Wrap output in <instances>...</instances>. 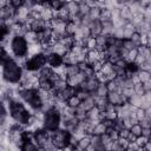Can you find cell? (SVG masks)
I'll return each instance as SVG.
<instances>
[{
	"instance_id": "cell-1",
	"label": "cell",
	"mask_w": 151,
	"mask_h": 151,
	"mask_svg": "<svg viewBox=\"0 0 151 151\" xmlns=\"http://www.w3.org/2000/svg\"><path fill=\"white\" fill-rule=\"evenodd\" d=\"M8 114L13 123L22 126L28 127L31 118L33 116V112L29 110V107L21 100H11L8 104Z\"/></svg>"
},
{
	"instance_id": "cell-2",
	"label": "cell",
	"mask_w": 151,
	"mask_h": 151,
	"mask_svg": "<svg viewBox=\"0 0 151 151\" xmlns=\"http://www.w3.org/2000/svg\"><path fill=\"white\" fill-rule=\"evenodd\" d=\"M2 67V81L8 84V85H19L22 77H24V73H25V70L24 67H21L17 61L15 59H11L9 61H7L6 64L1 65Z\"/></svg>"
},
{
	"instance_id": "cell-3",
	"label": "cell",
	"mask_w": 151,
	"mask_h": 151,
	"mask_svg": "<svg viewBox=\"0 0 151 151\" xmlns=\"http://www.w3.org/2000/svg\"><path fill=\"white\" fill-rule=\"evenodd\" d=\"M28 42L21 35H13L8 42V47L14 58H27L28 57Z\"/></svg>"
},
{
	"instance_id": "cell-4",
	"label": "cell",
	"mask_w": 151,
	"mask_h": 151,
	"mask_svg": "<svg viewBox=\"0 0 151 151\" xmlns=\"http://www.w3.org/2000/svg\"><path fill=\"white\" fill-rule=\"evenodd\" d=\"M61 127V111L53 106L47 112H45L44 129L47 131H55Z\"/></svg>"
},
{
	"instance_id": "cell-5",
	"label": "cell",
	"mask_w": 151,
	"mask_h": 151,
	"mask_svg": "<svg viewBox=\"0 0 151 151\" xmlns=\"http://www.w3.org/2000/svg\"><path fill=\"white\" fill-rule=\"evenodd\" d=\"M46 65H47V55L41 52V53H38V54L27 57V60H26L24 70L28 71V72L37 73Z\"/></svg>"
},
{
	"instance_id": "cell-6",
	"label": "cell",
	"mask_w": 151,
	"mask_h": 151,
	"mask_svg": "<svg viewBox=\"0 0 151 151\" xmlns=\"http://www.w3.org/2000/svg\"><path fill=\"white\" fill-rule=\"evenodd\" d=\"M71 138H72V132L61 127L55 131H52V134H51V140L57 149H64L67 145H70Z\"/></svg>"
},
{
	"instance_id": "cell-7",
	"label": "cell",
	"mask_w": 151,
	"mask_h": 151,
	"mask_svg": "<svg viewBox=\"0 0 151 151\" xmlns=\"http://www.w3.org/2000/svg\"><path fill=\"white\" fill-rule=\"evenodd\" d=\"M47 55V65L50 67H52L53 70H58L60 67L64 66V61H63V55L57 54L54 52H51Z\"/></svg>"
},
{
	"instance_id": "cell-8",
	"label": "cell",
	"mask_w": 151,
	"mask_h": 151,
	"mask_svg": "<svg viewBox=\"0 0 151 151\" xmlns=\"http://www.w3.org/2000/svg\"><path fill=\"white\" fill-rule=\"evenodd\" d=\"M118 9H119V19H120L122 21H124V22L131 21L132 15H133V11H132V8H131L127 4L119 6Z\"/></svg>"
},
{
	"instance_id": "cell-9",
	"label": "cell",
	"mask_w": 151,
	"mask_h": 151,
	"mask_svg": "<svg viewBox=\"0 0 151 151\" xmlns=\"http://www.w3.org/2000/svg\"><path fill=\"white\" fill-rule=\"evenodd\" d=\"M98 60H100V51L97 50V48H94V50H87V52H86V60L85 61L88 65H92L93 63H96Z\"/></svg>"
},
{
	"instance_id": "cell-10",
	"label": "cell",
	"mask_w": 151,
	"mask_h": 151,
	"mask_svg": "<svg viewBox=\"0 0 151 151\" xmlns=\"http://www.w3.org/2000/svg\"><path fill=\"white\" fill-rule=\"evenodd\" d=\"M88 27H90L92 37H98V35L103 34V26H101V21L100 20H92Z\"/></svg>"
},
{
	"instance_id": "cell-11",
	"label": "cell",
	"mask_w": 151,
	"mask_h": 151,
	"mask_svg": "<svg viewBox=\"0 0 151 151\" xmlns=\"http://www.w3.org/2000/svg\"><path fill=\"white\" fill-rule=\"evenodd\" d=\"M91 145H92V137L88 136V134H85V136H83L81 138L78 139L77 146H78L81 151H86Z\"/></svg>"
},
{
	"instance_id": "cell-12",
	"label": "cell",
	"mask_w": 151,
	"mask_h": 151,
	"mask_svg": "<svg viewBox=\"0 0 151 151\" xmlns=\"http://www.w3.org/2000/svg\"><path fill=\"white\" fill-rule=\"evenodd\" d=\"M40 80V86H39V90L41 91H46V92H52L54 90V84L53 81H51L50 79H46V78H39Z\"/></svg>"
},
{
	"instance_id": "cell-13",
	"label": "cell",
	"mask_w": 151,
	"mask_h": 151,
	"mask_svg": "<svg viewBox=\"0 0 151 151\" xmlns=\"http://www.w3.org/2000/svg\"><path fill=\"white\" fill-rule=\"evenodd\" d=\"M54 13H55V18L60 19V20L64 21V22H68V21L71 20V18H72V15H71V13L68 12V9L66 8V6H65L64 8H61L60 11L54 12Z\"/></svg>"
},
{
	"instance_id": "cell-14",
	"label": "cell",
	"mask_w": 151,
	"mask_h": 151,
	"mask_svg": "<svg viewBox=\"0 0 151 151\" xmlns=\"http://www.w3.org/2000/svg\"><path fill=\"white\" fill-rule=\"evenodd\" d=\"M99 20L103 22V21H110L112 20V7H103L100 8V17H99Z\"/></svg>"
},
{
	"instance_id": "cell-15",
	"label": "cell",
	"mask_w": 151,
	"mask_h": 151,
	"mask_svg": "<svg viewBox=\"0 0 151 151\" xmlns=\"http://www.w3.org/2000/svg\"><path fill=\"white\" fill-rule=\"evenodd\" d=\"M38 150H39V146L33 139H26L22 146L20 147V151H38Z\"/></svg>"
},
{
	"instance_id": "cell-16",
	"label": "cell",
	"mask_w": 151,
	"mask_h": 151,
	"mask_svg": "<svg viewBox=\"0 0 151 151\" xmlns=\"http://www.w3.org/2000/svg\"><path fill=\"white\" fill-rule=\"evenodd\" d=\"M53 18H55V13L51 7H44V9L41 11V19L46 22L51 21Z\"/></svg>"
},
{
	"instance_id": "cell-17",
	"label": "cell",
	"mask_w": 151,
	"mask_h": 151,
	"mask_svg": "<svg viewBox=\"0 0 151 151\" xmlns=\"http://www.w3.org/2000/svg\"><path fill=\"white\" fill-rule=\"evenodd\" d=\"M137 77H138V79H139L140 83L147 84V83L151 80V72L147 71V70H142V68H140V70L138 71V73H137Z\"/></svg>"
},
{
	"instance_id": "cell-18",
	"label": "cell",
	"mask_w": 151,
	"mask_h": 151,
	"mask_svg": "<svg viewBox=\"0 0 151 151\" xmlns=\"http://www.w3.org/2000/svg\"><path fill=\"white\" fill-rule=\"evenodd\" d=\"M94 105L100 109L101 111H104L106 109V106L109 105V100H107V97H98L94 94Z\"/></svg>"
},
{
	"instance_id": "cell-19",
	"label": "cell",
	"mask_w": 151,
	"mask_h": 151,
	"mask_svg": "<svg viewBox=\"0 0 151 151\" xmlns=\"http://www.w3.org/2000/svg\"><path fill=\"white\" fill-rule=\"evenodd\" d=\"M66 8L72 17L79 14V1H66Z\"/></svg>"
},
{
	"instance_id": "cell-20",
	"label": "cell",
	"mask_w": 151,
	"mask_h": 151,
	"mask_svg": "<svg viewBox=\"0 0 151 151\" xmlns=\"http://www.w3.org/2000/svg\"><path fill=\"white\" fill-rule=\"evenodd\" d=\"M80 104H81V100H80V98H79L77 94H74V96L70 97V98L66 100V105H67L68 107L73 109V110L78 109V107L80 106Z\"/></svg>"
},
{
	"instance_id": "cell-21",
	"label": "cell",
	"mask_w": 151,
	"mask_h": 151,
	"mask_svg": "<svg viewBox=\"0 0 151 151\" xmlns=\"http://www.w3.org/2000/svg\"><path fill=\"white\" fill-rule=\"evenodd\" d=\"M106 130H107L106 125H105L104 123L99 122L98 124H96V125H94V129H93V136L101 137L103 134H105V133H106Z\"/></svg>"
},
{
	"instance_id": "cell-22",
	"label": "cell",
	"mask_w": 151,
	"mask_h": 151,
	"mask_svg": "<svg viewBox=\"0 0 151 151\" xmlns=\"http://www.w3.org/2000/svg\"><path fill=\"white\" fill-rule=\"evenodd\" d=\"M106 87H107V91L109 92H116V91H122V86L119 84V81L117 79H113V80H109L106 83Z\"/></svg>"
},
{
	"instance_id": "cell-23",
	"label": "cell",
	"mask_w": 151,
	"mask_h": 151,
	"mask_svg": "<svg viewBox=\"0 0 151 151\" xmlns=\"http://www.w3.org/2000/svg\"><path fill=\"white\" fill-rule=\"evenodd\" d=\"M78 25L74 22V21H72V20H70L68 22H66V34L67 35H76V33H77V31H78Z\"/></svg>"
},
{
	"instance_id": "cell-24",
	"label": "cell",
	"mask_w": 151,
	"mask_h": 151,
	"mask_svg": "<svg viewBox=\"0 0 151 151\" xmlns=\"http://www.w3.org/2000/svg\"><path fill=\"white\" fill-rule=\"evenodd\" d=\"M24 38L26 39V41L28 42V45H31V44H35V42H39L38 33H37V32H34V31H28V32L24 35Z\"/></svg>"
},
{
	"instance_id": "cell-25",
	"label": "cell",
	"mask_w": 151,
	"mask_h": 151,
	"mask_svg": "<svg viewBox=\"0 0 151 151\" xmlns=\"http://www.w3.org/2000/svg\"><path fill=\"white\" fill-rule=\"evenodd\" d=\"M65 6H66V1H61V0H52V1H50V7H51L54 12L60 11V9L64 8Z\"/></svg>"
},
{
	"instance_id": "cell-26",
	"label": "cell",
	"mask_w": 151,
	"mask_h": 151,
	"mask_svg": "<svg viewBox=\"0 0 151 151\" xmlns=\"http://www.w3.org/2000/svg\"><path fill=\"white\" fill-rule=\"evenodd\" d=\"M133 91H134V94L143 97L145 94V92H146V88H145V85L139 81V83H137V84L133 85Z\"/></svg>"
},
{
	"instance_id": "cell-27",
	"label": "cell",
	"mask_w": 151,
	"mask_h": 151,
	"mask_svg": "<svg viewBox=\"0 0 151 151\" xmlns=\"http://www.w3.org/2000/svg\"><path fill=\"white\" fill-rule=\"evenodd\" d=\"M134 118H136V120L139 123V122H142L144 118H146L147 116H146V110L145 109H143V107H137L136 109V111H134Z\"/></svg>"
},
{
	"instance_id": "cell-28",
	"label": "cell",
	"mask_w": 151,
	"mask_h": 151,
	"mask_svg": "<svg viewBox=\"0 0 151 151\" xmlns=\"http://www.w3.org/2000/svg\"><path fill=\"white\" fill-rule=\"evenodd\" d=\"M130 40H131V42H132L136 47H139V46L142 45V42H140V40H142V33L138 32V31H136V32L130 37Z\"/></svg>"
},
{
	"instance_id": "cell-29",
	"label": "cell",
	"mask_w": 151,
	"mask_h": 151,
	"mask_svg": "<svg viewBox=\"0 0 151 151\" xmlns=\"http://www.w3.org/2000/svg\"><path fill=\"white\" fill-rule=\"evenodd\" d=\"M94 94H96V96H98V97H107L109 91H107L106 84H99V86L97 87V90H96Z\"/></svg>"
},
{
	"instance_id": "cell-30",
	"label": "cell",
	"mask_w": 151,
	"mask_h": 151,
	"mask_svg": "<svg viewBox=\"0 0 151 151\" xmlns=\"http://www.w3.org/2000/svg\"><path fill=\"white\" fill-rule=\"evenodd\" d=\"M88 17L91 20H99V17H100V8L99 7H93L90 9L88 12Z\"/></svg>"
},
{
	"instance_id": "cell-31",
	"label": "cell",
	"mask_w": 151,
	"mask_h": 151,
	"mask_svg": "<svg viewBox=\"0 0 151 151\" xmlns=\"http://www.w3.org/2000/svg\"><path fill=\"white\" fill-rule=\"evenodd\" d=\"M142 130H143V127H142V125H140L139 123H136V124H133V125L130 127V132H131L133 136H136V137L142 136Z\"/></svg>"
},
{
	"instance_id": "cell-32",
	"label": "cell",
	"mask_w": 151,
	"mask_h": 151,
	"mask_svg": "<svg viewBox=\"0 0 151 151\" xmlns=\"http://www.w3.org/2000/svg\"><path fill=\"white\" fill-rule=\"evenodd\" d=\"M97 48V40L96 37H88L86 38V50H94Z\"/></svg>"
},
{
	"instance_id": "cell-33",
	"label": "cell",
	"mask_w": 151,
	"mask_h": 151,
	"mask_svg": "<svg viewBox=\"0 0 151 151\" xmlns=\"http://www.w3.org/2000/svg\"><path fill=\"white\" fill-rule=\"evenodd\" d=\"M138 50L137 48H133V50H130L129 51V53H127V57H126V61L127 63H134V60H136V58L138 57Z\"/></svg>"
},
{
	"instance_id": "cell-34",
	"label": "cell",
	"mask_w": 151,
	"mask_h": 151,
	"mask_svg": "<svg viewBox=\"0 0 151 151\" xmlns=\"http://www.w3.org/2000/svg\"><path fill=\"white\" fill-rule=\"evenodd\" d=\"M109 150H110V151H125V147H124V146L119 143V140L117 139V140H113V142L111 143Z\"/></svg>"
},
{
	"instance_id": "cell-35",
	"label": "cell",
	"mask_w": 151,
	"mask_h": 151,
	"mask_svg": "<svg viewBox=\"0 0 151 151\" xmlns=\"http://www.w3.org/2000/svg\"><path fill=\"white\" fill-rule=\"evenodd\" d=\"M122 94H123L127 100H130V99L134 96L133 87H124V88H122Z\"/></svg>"
},
{
	"instance_id": "cell-36",
	"label": "cell",
	"mask_w": 151,
	"mask_h": 151,
	"mask_svg": "<svg viewBox=\"0 0 151 151\" xmlns=\"http://www.w3.org/2000/svg\"><path fill=\"white\" fill-rule=\"evenodd\" d=\"M134 143L137 144V146H138L139 149H143V147L149 143V138H146V137H144V136H139V137H137V139H136Z\"/></svg>"
},
{
	"instance_id": "cell-37",
	"label": "cell",
	"mask_w": 151,
	"mask_h": 151,
	"mask_svg": "<svg viewBox=\"0 0 151 151\" xmlns=\"http://www.w3.org/2000/svg\"><path fill=\"white\" fill-rule=\"evenodd\" d=\"M123 47H124L125 50H127V51L133 50V48H137V47L131 42L130 39H124V40H123Z\"/></svg>"
},
{
	"instance_id": "cell-38",
	"label": "cell",
	"mask_w": 151,
	"mask_h": 151,
	"mask_svg": "<svg viewBox=\"0 0 151 151\" xmlns=\"http://www.w3.org/2000/svg\"><path fill=\"white\" fill-rule=\"evenodd\" d=\"M139 124L142 125L143 129H151V118L146 117V118H144L142 122H139Z\"/></svg>"
},
{
	"instance_id": "cell-39",
	"label": "cell",
	"mask_w": 151,
	"mask_h": 151,
	"mask_svg": "<svg viewBox=\"0 0 151 151\" xmlns=\"http://www.w3.org/2000/svg\"><path fill=\"white\" fill-rule=\"evenodd\" d=\"M130 129H127V127H124V129H122L120 131H119V138H124V139H127L129 138V136H130Z\"/></svg>"
},
{
	"instance_id": "cell-40",
	"label": "cell",
	"mask_w": 151,
	"mask_h": 151,
	"mask_svg": "<svg viewBox=\"0 0 151 151\" xmlns=\"http://www.w3.org/2000/svg\"><path fill=\"white\" fill-rule=\"evenodd\" d=\"M143 98H144V101H145L146 104L151 105V90H150V91H146L145 94L143 96Z\"/></svg>"
},
{
	"instance_id": "cell-41",
	"label": "cell",
	"mask_w": 151,
	"mask_h": 151,
	"mask_svg": "<svg viewBox=\"0 0 151 151\" xmlns=\"http://www.w3.org/2000/svg\"><path fill=\"white\" fill-rule=\"evenodd\" d=\"M142 136H144L146 138H150L151 137V129H143L142 130Z\"/></svg>"
},
{
	"instance_id": "cell-42",
	"label": "cell",
	"mask_w": 151,
	"mask_h": 151,
	"mask_svg": "<svg viewBox=\"0 0 151 151\" xmlns=\"http://www.w3.org/2000/svg\"><path fill=\"white\" fill-rule=\"evenodd\" d=\"M143 149H144L145 151H151V143L149 142V143H147V144H146V145H145Z\"/></svg>"
},
{
	"instance_id": "cell-43",
	"label": "cell",
	"mask_w": 151,
	"mask_h": 151,
	"mask_svg": "<svg viewBox=\"0 0 151 151\" xmlns=\"http://www.w3.org/2000/svg\"><path fill=\"white\" fill-rule=\"evenodd\" d=\"M125 151H134V150H132V149H130V147H126Z\"/></svg>"
},
{
	"instance_id": "cell-44",
	"label": "cell",
	"mask_w": 151,
	"mask_h": 151,
	"mask_svg": "<svg viewBox=\"0 0 151 151\" xmlns=\"http://www.w3.org/2000/svg\"><path fill=\"white\" fill-rule=\"evenodd\" d=\"M137 151H145V150H144V149H138Z\"/></svg>"
},
{
	"instance_id": "cell-45",
	"label": "cell",
	"mask_w": 151,
	"mask_h": 151,
	"mask_svg": "<svg viewBox=\"0 0 151 151\" xmlns=\"http://www.w3.org/2000/svg\"><path fill=\"white\" fill-rule=\"evenodd\" d=\"M149 142H150V143H151V137H150V138H149Z\"/></svg>"
}]
</instances>
